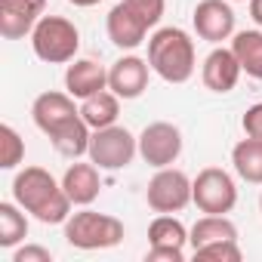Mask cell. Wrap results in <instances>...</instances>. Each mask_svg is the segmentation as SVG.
I'll return each mask as SVG.
<instances>
[{"label": "cell", "mask_w": 262, "mask_h": 262, "mask_svg": "<svg viewBox=\"0 0 262 262\" xmlns=\"http://www.w3.org/2000/svg\"><path fill=\"white\" fill-rule=\"evenodd\" d=\"M31 117L37 123V129L53 142V148L62 155V158H80L90 151V136L93 129L90 123L80 117V108L74 105V96L65 90H50V93H40L31 105Z\"/></svg>", "instance_id": "6da1fadb"}, {"label": "cell", "mask_w": 262, "mask_h": 262, "mask_svg": "<svg viewBox=\"0 0 262 262\" xmlns=\"http://www.w3.org/2000/svg\"><path fill=\"white\" fill-rule=\"evenodd\" d=\"M13 201L43 225H65L71 216V198L62 182L43 167H25L13 179Z\"/></svg>", "instance_id": "7a4b0ae2"}, {"label": "cell", "mask_w": 262, "mask_h": 262, "mask_svg": "<svg viewBox=\"0 0 262 262\" xmlns=\"http://www.w3.org/2000/svg\"><path fill=\"white\" fill-rule=\"evenodd\" d=\"M148 65L167 83H188L198 68V53H194L191 34L176 25L158 28L148 37Z\"/></svg>", "instance_id": "3957f363"}, {"label": "cell", "mask_w": 262, "mask_h": 262, "mask_svg": "<svg viewBox=\"0 0 262 262\" xmlns=\"http://www.w3.org/2000/svg\"><path fill=\"white\" fill-rule=\"evenodd\" d=\"M65 241L74 250H111L123 241V222L111 213H96L83 207L80 213H71L65 222Z\"/></svg>", "instance_id": "277c9868"}, {"label": "cell", "mask_w": 262, "mask_h": 262, "mask_svg": "<svg viewBox=\"0 0 262 262\" xmlns=\"http://www.w3.org/2000/svg\"><path fill=\"white\" fill-rule=\"evenodd\" d=\"M31 50L47 65H68L80 50V31L65 16H43L31 31Z\"/></svg>", "instance_id": "5b68a950"}, {"label": "cell", "mask_w": 262, "mask_h": 262, "mask_svg": "<svg viewBox=\"0 0 262 262\" xmlns=\"http://www.w3.org/2000/svg\"><path fill=\"white\" fill-rule=\"evenodd\" d=\"M90 161L99 167V170H123L133 164V158L139 155V136H133L126 126L120 123H111V126H102V129H93L90 136Z\"/></svg>", "instance_id": "8992f818"}, {"label": "cell", "mask_w": 262, "mask_h": 262, "mask_svg": "<svg viewBox=\"0 0 262 262\" xmlns=\"http://www.w3.org/2000/svg\"><path fill=\"white\" fill-rule=\"evenodd\" d=\"M191 204L201 213H213V216L231 213L237 204V185H234L231 173H225L222 167L201 170L191 179Z\"/></svg>", "instance_id": "52a82bcc"}, {"label": "cell", "mask_w": 262, "mask_h": 262, "mask_svg": "<svg viewBox=\"0 0 262 262\" xmlns=\"http://www.w3.org/2000/svg\"><path fill=\"white\" fill-rule=\"evenodd\" d=\"M182 155V129L170 120H155L139 133V158L161 170V167H173Z\"/></svg>", "instance_id": "ba28073f"}, {"label": "cell", "mask_w": 262, "mask_h": 262, "mask_svg": "<svg viewBox=\"0 0 262 262\" xmlns=\"http://www.w3.org/2000/svg\"><path fill=\"white\" fill-rule=\"evenodd\" d=\"M145 201L155 213H182L191 204V179L176 167H161L145 188Z\"/></svg>", "instance_id": "9c48e42d"}, {"label": "cell", "mask_w": 262, "mask_h": 262, "mask_svg": "<svg viewBox=\"0 0 262 262\" xmlns=\"http://www.w3.org/2000/svg\"><path fill=\"white\" fill-rule=\"evenodd\" d=\"M194 31L201 40L210 43H222L228 37H234V10L231 0H201L191 13Z\"/></svg>", "instance_id": "30bf717a"}, {"label": "cell", "mask_w": 262, "mask_h": 262, "mask_svg": "<svg viewBox=\"0 0 262 262\" xmlns=\"http://www.w3.org/2000/svg\"><path fill=\"white\" fill-rule=\"evenodd\" d=\"M47 16V0H0V37H31L34 25Z\"/></svg>", "instance_id": "8fae6325"}, {"label": "cell", "mask_w": 262, "mask_h": 262, "mask_svg": "<svg viewBox=\"0 0 262 262\" xmlns=\"http://www.w3.org/2000/svg\"><path fill=\"white\" fill-rule=\"evenodd\" d=\"M148 22L129 7V4H114L111 7V13H108V19H105V31H108V40L117 47V50H136V47H142L145 43V37H148Z\"/></svg>", "instance_id": "7c38bea8"}, {"label": "cell", "mask_w": 262, "mask_h": 262, "mask_svg": "<svg viewBox=\"0 0 262 262\" xmlns=\"http://www.w3.org/2000/svg\"><path fill=\"white\" fill-rule=\"evenodd\" d=\"M148 59H139V56H120L111 68H108V90L114 96H120L123 102L129 99H139L145 90H148Z\"/></svg>", "instance_id": "4fadbf2b"}, {"label": "cell", "mask_w": 262, "mask_h": 262, "mask_svg": "<svg viewBox=\"0 0 262 262\" xmlns=\"http://www.w3.org/2000/svg\"><path fill=\"white\" fill-rule=\"evenodd\" d=\"M241 74H244V68H241L237 56L231 53V47H216L201 65V80L210 93H231L237 86Z\"/></svg>", "instance_id": "5bb4252c"}, {"label": "cell", "mask_w": 262, "mask_h": 262, "mask_svg": "<svg viewBox=\"0 0 262 262\" xmlns=\"http://www.w3.org/2000/svg\"><path fill=\"white\" fill-rule=\"evenodd\" d=\"M65 90L74 99L96 96V93L108 90V68L99 65L96 59H74L65 68Z\"/></svg>", "instance_id": "9a60e30c"}, {"label": "cell", "mask_w": 262, "mask_h": 262, "mask_svg": "<svg viewBox=\"0 0 262 262\" xmlns=\"http://www.w3.org/2000/svg\"><path fill=\"white\" fill-rule=\"evenodd\" d=\"M62 188H65V194L71 198L74 207H90V204L99 198V191H102L99 167H96L93 161H90V164L74 161V164L65 170V176H62Z\"/></svg>", "instance_id": "2e32d148"}, {"label": "cell", "mask_w": 262, "mask_h": 262, "mask_svg": "<svg viewBox=\"0 0 262 262\" xmlns=\"http://www.w3.org/2000/svg\"><path fill=\"white\" fill-rule=\"evenodd\" d=\"M216 241H237V225L228 219V216H213V213H204L191 231H188V247L198 250L204 244H216Z\"/></svg>", "instance_id": "e0dca14e"}, {"label": "cell", "mask_w": 262, "mask_h": 262, "mask_svg": "<svg viewBox=\"0 0 262 262\" xmlns=\"http://www.w3.org/2000/svg\"><path fill=\"white\" fill-rule=\"evenodd\" d=\"M117 114H120V96H114L111 90H102L96 96L80 99V117L90 123V129H102V126L117 123Z\"/></svg>", "instance_id": "ac0fdd59"}, {"label": "cell", "mask_w": 262, "mask_h": 262, "mask_svg": "<svg viewBox=\"0 0 262 262\" xmlns=\"http://www.w3.org/2000/svg\"><path fill=\"white\" fill-rule=\"evenodd\" d=\"M231 53L237 56V62H241L247 77L262 80V28L237 31L231 37Z\"/></svg>", "instance_id": "d6986e66"}, {"label": "cell", "mask_w": 262, "mask_h": 262, "mask_svg": "<svg viewBox=\"0 0 262 262\" xmlns=\"http://www.w3.org/2000/svg\"><path fill=\"white\" fill-rule=\"evenodd\" d=\"M231 164H234V173L250 182V185H262V139H241L234 148H231Z\"/></svg>", "instance_id": "ffe728a7"}, {"label": "cell", "mask_w": 262, "mask_h": 262, "mask_svg": "<svg viewBox=\"0 0 262 262\" xmlns=\"http://www.w3.org/2000/svg\"><path fill=\"white\" fill-rule=\"evenodd\" d=\"M28 237V216L16 201H0V247L16 250Z\"/></svg>", "instance_id": "44dd1931"}, {"label": "cell", "mask_w": 262, "mask_h": 262, "mask_svg": "<svg viewBox=\"0 0 262 262\" xmlns=\"http://www.w3.org/2000/svg\"><path fill=\"white\" fill-rule=\"evenodd\" d=\"M185 244H188V228L173 213H158V219L148 225V247L185 250Z\"/></svg>", "instance_id": "7402d4cb"}, {"label": "cell", "mask_w": 262, "mask_h": 262, "mask_svg": "<svg viewBox=\"0 0 262 262\" xmlns=\"http://www.w3.org/2000/svg\"><path fill=\"white\" fill-rule=\"evenodd\" d=\"M25 161V142L16 133V126H0V170H16Z\"/></svg>", "instance_id": "603a6c76"}, {"label": "cell", "mask_w": 262, "mask_h": 262, "mask_svg": "<svg viewBox=\"0 0 262 262\" xmlns=\"http://www.w3.org/2000/svg\"><path fill=\"white\" fill-rule=\"evenodd\" d=\"M194 259H213V262H241L244 253L237 247V241H216V244H204L198 250H191Z\"/></svg>", "instance_id": "cb8c5ba5"}, {"label": "cell", "mask_w": 262, "mask_h": 262, "mask_svg": "<svg viewBox=\"0 0 262 262\" xmlns=\"http://www.w3.org/2000/svg\"><path fill=\"white\" fill-rule=\"evenodd\" d=\"M123 4L133 7L151 28L161 22V16H164V10H167V0H123Z\"/></svg>", "instance_id": "d4e9b609"}, {"label": "cell", "mask_w": 262, "mask_h": 262, "mask_svg": "<svg viewBox=\"0 0 262 262\" xmlns=\"http://www.w3.org/2000/svg\"><path fill=\"white\" fill-rule=\"evenodd\" d=\"M13 262H53V253L40 244H25L13 250Z\"/></svg>", "instance_id": "484cf974"}, {"label": "cell", "mask_w": 262, "mask_h": 262, "mask_svg": "<svg viewBox=\"0 0 262 262\" xmlns=\"http://www.w3.org/2000/svg\"><path fill=\"white\" fill-rule=\"evenodd\" d=\"M241 126H244V133L253 136V139H262V102L250 105L241 117Z\"/></svg>", "instance_id": "4316f807"}, {"label": "cell", "mask_w": 262, "mask_h": 262, "mask_svg": "<svg viewBox=\"0 0 262 262\" xmlns=\"http://www.w3.org/2000/svg\"><path fill=\"white\" fill-rule=\"evenodd\" d=\"M151 262H185V250H170V247H148Z\"/></svg>", "instance_id": "83f0119b"}, {"label": "cell", "mask_w": 262, "mask_h": 262, "mask_svg": "<svg viewBox=\"0 0 262 262\" xmlns=\"http://www.w3.org/2000/svg\"><path fill=\"white\" fill-rule=\"evenodd\" d=\"M250 16H253V22L262 28V0H250Z\"/></svg>", "instance_id": "f1b7e54d"}, {"label": "cell", "mask_w": 262, "mask_h": 262, "mask_svg": "<svg viewBox=\"0 0 262 262\" xmlns=\"http://www.w3.org/2000/svg\"><path fill=\"white\" fill-rule=\"evenodd\" d=\"M71 7H80V10H90V7H99L102 0H68Z\"/></svg>", "instance_id": "f546056e"}, {"label": "cell", "mask_w": 262, "mask_h": 262, "mask_svg": "<svg viewBox=\"0 0 262 262\" xmlns=\"http://www.w3.org/2000/svg\"><path fill=\"white\" fill-rule=\"evenodd\" d=\"M231 4H250V0H231Z\"/></svg>", "instance_id": "4dcf8cb0"}, {"label": "cell", "mask_w": 262, "mask_h": 262, "mask_svg": "<svg viewBox=\"0 0 262 262\" xmlns=\"http://www.w3.org/2000/svg\"><path fill=\"white\" fill-rule=\"evenodd\" d=\"M259 213H262V194H259Z\"/></svg>", "instance_id": "1f68e13d"}]
</instances>
